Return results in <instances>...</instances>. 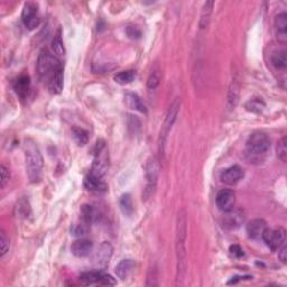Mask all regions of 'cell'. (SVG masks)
Instances as JSON below:
<instances>
[{"instance_id":"7","label":"cell","mask_w":287,"mask_h":287,"mask_svg":"<svg viewBox=\"0 0 287 287\" xmlns=\"http://www.w3.org/2000/svg\"><path fill=\"white\" fill-rule=\"evenodd\" d=\"M161 170V163L156 156H152L147 161L146 164V178L147 185L143 193V200L147 201L154 195L155 190H156L158 175Z\"/></svg>"},{"instance_id":"21","label":"cell","mask_w":287,"mask_h":287,"mask_svg":"<svg viewBox=\"0 0 287 287\" xmlns=\"http://www.w3.org/2000/svg\"><path fill=\"white\" fill-rule=\"evenodd\" d=\"M80 212H81V219H82L83 222L87 223L88 226L89 224L96 222L100 218L99 211L91 204H83L82 207H81Z\"/></svg>"},{"instance_id":"42","label":"cell","mask_w":287,"mask_h":287,"mask_svg":"<svg viewBox=\"0 0 287 287\" xmlns=\"http://www.w3.org/2000/svg\"><path fill=\"white\" fill-rule=\"evenodd\" d=\"M245 277H247V276H236V278H245ZM237 282H238V279H234V278H232L230 282H228V284H232V283H234V284H235V283H237Z\"/></svg>"},{"instance_id":"32","label":"cell","mask_w":287,"mask_h":287,"mask_svg":"<svg viewBox=\"0 0 287 287\" xmlns=\"http://www.w3.org/2000/svg\"><path fill=\"white\" fill-rule=\"evenodd\" d=\"M161 80H162V73H161V70H154V71L150 73V75L148 77V81H147V87L148 89H156L158 85L161 83Z\"/></svg>"},{"instance_id":"3","label":"cell","mask_w":287,"mask_h":287,"mask_svg":"<svg viewBox=\"0 0 287 287\" xmlns=\"http://www.w3.org/2000/svg\"><path fill=\"white\" fill-rule=\"evenodd\" d=\"M23 147L25 153L27 175L32 183H36L41 180L43 165H44L41 150L32 138H26Z\"/></svg>"},{"instance_id":"17","label":"cell","mask_w":287,"mask_h":287,"mask_svg":"<svg viewBox=\"0 0 287 287\" xmlns=\"http://www.w3.org/2000/svg\"><path fill=\"white\" fill-rule=\"evenodd\" d=\"M14 89L18 98L24 101L27 99L30 89V79L28 75H21L18 79L14 82Z\"/></svg>"},{"instance_id":"12","label":"cell","mask_w":287,"mask_h":287,"mask_svg":"<svg viewBox=\"0 0 287 287\" xmlns=\"http://www.w3.org/2000/svg\"><path fill=\"white\" fill-rule=\"evenodd\" d=\"M245 177V170L240 165H232L221 174V182L226 185H236Z\"/></svg>"},{"instance_id":"39","label":"cell","mask_w":287,"mask_h":287,"mask_svg":"<svg viewBox=\"0 0 287 287\" xmlns=\"http://www.w3.org/2000/svg\"><path fill=\"white\" fill-rule=\"evenodd\" d=\"M127 34H128V36H129L130 38H133V40H137V38L142 36L141 29H139L138 27H136V26H128Z\"/></svg>"},{"instance_id":"11","label":"cell","mask_w":287,"mask_h":287,"mask_svg":"<svg viewBox=\"0 0 287 287\" xmlns=\"http://www.w3.org/2000/svg\"><path fill=\"white\" fill-rule=\"evenodd\" d=\"M223 218H222V224L223 228L228 229V230H237L241 227V224L245 221V215L240 210H235L231 209L227 212H223Z\"/></svg>"},{"instance_id":"27","label":"cell","mask_w":287,"mask_h":287,"mask_svg":"<svg viewBox=\"0 0 287 287\" xmlns=\"http://www.w3.org/2000/svg\"><path fill=\"white\" fill-rule=\"evenodd\" d=\"M136 77H137V74H136V71H134V70H126V71H121V72L117 73V74L115 75L114 80L118 84L126 85V84H129L131 82H134Z\"/></svg>"},{"instance_id":"22","label":"cell","mask_w":287,"mask_h":287,"mask_svg":"<svg viewBox=\"0 0 287 287\" xmlns=\"http://www.w3.org/2000/svg\"><path fill=\"white\" fill-rule=\"evenodd\" d=\"M125 103L130 109H135L143 114H147V108L145 104L143 103L142 99L133 92H127L125 95Z\"/></svg>"},{"instance_id":"41","label":"cell","mask_w":287,"mask_h":287,"mask_svg":"<svg viewBox=\"0 0 287 287\" xmlns=\"http://www.w3.org/2000/svg\"><path fill=\"white\" fill-rule=\"evenodd\" d=\"M230 253L234 256H236V257H242V256L245 255L243 254L242 248L238 245H232L230 247Z\"/></svg>"},{"instance_id":"20","label":"cell","mask_w":287,"mask_h":287,"mask_svg":"<svg viewBox=\"0 0 287 287\" xmlns=\"http://www.w3.org/2000/svg\"><path fill=\"white\" fill-rule=\"evenodd\" d=\"M84 186L89 191L96 193H103L108 190V185L106 184V182L102 181V178L96 177L91 175V174H89L84 178Z\"/></svg>"},{"instance_id":"6","label":"cell","mask_w":287,"mask_h":287,"mask_svg":"<svg viewBox=\"0 0 287 287\" xmlns=\"http://www.w3.org/2000/svg\"><path fill=\"white\" fill-rule=\"evenodd\" d=\"M180 107H181V99L176 98L169 106L167 114H166L164 123H163L162 129H161L160 142H158V149H160V154L162 155V156L165 153L166 141H167V137L170 133V130H172L174 123H175L176 121L178 111H180Z\"/></svg>"},{"instance_id":"8","label":"cell","mask_w":287,"mask_h":287,"mask_svg":"<svg viewBox=\"0 0 287 287\" xmlns=\"http://www.w3.org/2000/svg\"><path fill=\"white\" fill-rule=\"evenodd\" d=\"M80 282L83 285H93V284H101V285H116L115 278L110 276L109 274H106L102 270H91L85 271L81 274Z\"/></svg>"},{"instance_id":"29","label":"cell","mask_w":287,"mask_h":287,"mask_svg":"<svg viewBox=\"0 0 287 287\" xmlns=\"http://www.w3.org/2000/svg\"><path fill=\"white\" fill-rule=\"evenodd\" d=\"M52 48L53 52L55 53V55L57 56H62L64 55V44H63V40H62V33L61 30L56 33L55 36L53 38L52 42Z\"/></svg>"},{"instance_id":"19","label":"cell","mask_w":287,"mask_h":287,"mask_svg":"<svg viewBox=\"0 0 287 287\" xmlns=\"http://www.w3.org/2000/svg\"><path fill=\"white\" fill-rule=\"evenodd\" d=\"M275 30L279 42L286 43L287 41V15L286 13H281L275 17L274 22Z\"/></svg>"},{"instance_id":"2","label":"cell","mask_w":287,"mask_h":287,"mask_svg":"<svg viewBox=\"0 0 287 287\" xmlns=\"http://www.w3.org/2000/svg\"><path fill=\"white\" fill-rule=\"evenodd\" d=\"M270 149V138L263 131H255L246 142V157L250 163L259 164L265 161Z\"/></svg>"},{"instance_id":"4","label":"cell","mask_w":287,"mask_h":287,"mask_svg":"<svg viewBox=\"0 0 287 287\" xmlns=\"http://www.w3.org/2000/svg\"><path fill=\"white\" fill-rule=\"evenodd\" d=\"M61 65V62L55 55H53L48 49L43 48L37 59L38 76L42 81L48 84Z\"/></svg>"},{"instance_id":"31","label":"cell","mask_w":287,"mask_h":287,"mask_svg":"<svg viewBox=\"0 0 287 287\" xmlns=\"http://www.w3.org/2000/svg\"><path fill=\"white\" fill-rule=\"evenodd\" d=\"M277 157L281 160L283 163L287 161V137L284 136L279 139L277 143Z\"/></svg>"},{"instance_id":"23","label":"cell","mask_w":287,"mask_h":287,"mask_svg":"<svg viewBox=\"0 0 287 287\" xmlns=\"http://www.w3.org/2000/svg\"><path fill=\"white\" fill-rule=\"evenodd\" d=\"M63 80H64V69L63 65H61V68L57 70L55 74L52 77V80L48 82V89L52 93H60L63 90Z\"/></svg>"},{"instance_id":"9","label":"cell","mask_w":287,"mask_h":287,"mask_svg":"<svg viewBox=\"0 0 287 287\" xmlns=\"http://www.w3.org/2000/svg\"><path fill=\"white\" fill-rule=\"evenodd\" d=\"M286 238V231L284 228L278 227L275 229L266 228V230L263 231L262 236V239L266 242V245L268 246L271 250L276 251L283 243L285 242Z\"/></svg>"},{"instance_id":"10","label":"cell","mask_w":287,"mask_h":287,"mask_svg":"<svg viewBox=\"0 0 287 287\" xmlns=\"http://www.w3.org/2000/svg\"><path fill=\"white\" fill-rule=\"evenodd\" d=\"M22 21L27 28L33 30L40 25L37 5L34 2H26L22 11Z\"/></svg>"},{"instance_id":"36","label":"cell","mask_w":287,"mask_h":287,"mask_svg":"<svg viewBox=\"0 0 287 287\" xmlns=\"http://www.w3.org/2000/svg\"><path fill=\"white\" fill-rule=\"evenodd\" d=\"M16 208H17V210H18L19 216H24V218H27V216H28V215L30 213L29 204L25 200H22L21 202H19L17 204Z\"/></svg>"},{"instance_id":"34","label":"cell","mask_w":287,"mask_h":287,"mask_svg":"<svg viewBox=\"0 0 287 287\" xmlns=\"http://www.w3.org/2000/svg\"><path fill=\"white\" fill-rule=\"evenodd\" d=\"M9 250V239L7 237L6 232L1 230L0 231V256L3 257Z\"/></svg>"},{"instance_id":"40","label":"cell","mask_w":287,"mask_h":287,"mask_svg":"<svg viewBox=\"0 0 287 287\" xmlns=\"http://www.w3.org/2000/svg\"><path fill=\"white\" fill-rule=\"evenodd\" d=\"M278 258L283 263H286L287 261V246L285 245V242L278 248Z\"/></svg>"},{"instance_id":"24","label":"cell","mask_w":287,"mask_h":287,"mask_svg":"<svg viewBox=\"0 0 287 287\" xmlns=\"http://www.w3.org/2000/svg\"><path fill=\"white\" fill-rule=\"evenodd\" d=\"M239 92H240V85L237 77H234L231 80L230 88H229L228 92V107L229 109H235L237 103L239 101Z\"/></svg>"},{"instance_id":"13","label":"cell","mask_w":287,"mask_h":287,"mask_svg":"<svg viewBox=\"0 0 287 287\" xmlns=\"http://www.w3.org/2000/svg\"><path fill=\"white\" fill-rule=\"evenodd\" d=\"M235 200V192L229 189H223L219 191L218 194H216L215 203L220 211L227 212L229 210H231V209H234Z\"/></svg>"},{"instance_id":"30","label":"cell","mask_w":287,"mask_h":287,"mask_svg":"<svg viewBox=\"0 0 287 287\" xmlns=\"http://www.w3.org/2000/svg\"><path fill=\"white\" fill-rule=\"evenodd\" d=\"M72 134L79 146H84L85 144H88L89 142L88 131H85L84 129H82V128H76V127L72 128Z\"/></svg>"},{"instance_id":"38","label":"cell","mask_w":287,"mask_h":287,"mask_svg":"<svg viewBox=\"0 0 287 287\" xmlns=\"http://www.w3.org/2000/svg\"><path fill=\"white\" fill-rule=\"evenodd\" d=\"M157 269L155 268H150V270L148 271V275H147V283L146 285L147 286H156L158 283H157Z\"/></svg>"},{"instance_id":"28","label":"cell","mask_w":287,"mask_h":287,"mask_svg":"<svg viewBox=\"0 0 287 287\" xmlns=\"http://www.w3.org/2000/svg\"><path fill=\"white\" fill-rule=\"evenodd\" d=\"M119 205L123 215L127 216L133 215L134 213V204L133 200H131V196L129 194H123L119 200Z\"/></svg>"},{"instance_id":"5","label":"cell","mask_w":287,"mask_h":287,"mask_svg":"<svg viewBox=\"0 0 287 287\" xmlns=\"http://www.w3.org/2000/svg\"><path fill=\"white\" fill-rule=\"evenodd\" d=\"M109 168V150L103 139L96 142L95 147V157H93L90 173L91 175L102 178Z\"/></svg>"},{"instance_id":"14","label":"cell","mask_w":287,"mask_h":287,"mask_svg":"<svg viewBox=\"0 0 287 287\" xmlns=\"http://www.w3.org/2000/svg\"><path fill=\"white\" fill-rule=\"evenodd\" d=\"M112 251H114V248H112L110 242L103 241L101 243L98 253L95 256V263L99 268L104 269L109 265V262L112 257Z\"/></svg>"},{"instance_id":"25","label":"cell","mask_w":287,"mask_h":287,"mask_svg":"<svg viewBox=\"0 0 287 287\" xmlns=\"http://www.w3.org/2000/svg\"><path fill=\"white\" fill-rule=\"evenodd\" d=\"M213 6H215V2H213V1L204 2L203 8H202V13H201L200 22H199V26H200L201 29L207 28V27L209 26V24H210Z\"/></svg>"},{"instance_id":"1","label":"cell","mask_w":287,"mask_h":287,"mask_svg":"<svg viewBox=\"0 0 287 287\" xmlns=\"http://www.w3.org/2000/svg\"><path fill=\"white\" fill-rule=\"evenodd\" d=\"M186 211L181 209L176 219V284L183 283L186 274V234H188Z\"/></svg>"},{"instance_id":"15","label":"cell","mask_w":287,"mask_h":287,"mask_svg":"<svg viewBox=\"0 0 287 287\" xmlns=\"http://www.w3.org/2000/svg\"><path fill=\"white\" fill-rule=\"evenodd\" d=\"M93 248V243L89 239H79L72 243L71 251L76 257H87L90 255Z\"/></svg>"},{"instance_id":"33","label":"cell","mask_w":287,"mask_h":287,"mask_svg":"<svg viewBox=\"0 0 287 287\" xmlns=\"http://www.w3.org/2000/svg\"><path fill=\"white\" fill-rule=\"evenodd\" d=\"M263 108H265V103L259 99L250 100V101L246 104V109L248 111L255 112V114H261L263 110Z\"/></svg>"},{"instance_id":"35","label":"cell","mask_w":287,"mask_h":287,"mask_svg":"<svg viewBox=\"0 0 287 287\" xmlns=\"http://www.w3.org/2000/svg\"><path fill=\"white\" fill-rule=\"evenodd\" d=\"M9 177H10V174H9L8 168H7L3 164H1V166H0V188L1 189L5 188L6 184L8 183Z\"/></svg>"},{"instance_id":"16","label":"cell","mask_w":287,"mask_h":287,"mask_svg":"<svg viewBox=\"0 0 287 287\" xmlns=\"http://www.w3.org/2000/svg\"><path fill=\"white\" fill-rule=\"evenodd\" d=\"M267 223L263 219H254L247 224V234L251 239H262L263 231L266 230Z\"/></svg>"},{"instance_id":"26","label":"cell","mask_w":287,"mask_h":287,"mask_svg":"<svg viewBox=\"0 0 287 287\" xmlns=\"http://www.w3.org/2000/svg\"><path fill=\"white\" fill-rule=\"evenodd\" d=\"M271 64L277 70H285L287 67V53L285 49L274 52L270 57Z\"/></svg>"},{"instance_id":"18","label":"cell","mask_w":287,"mask_h":287,"mask_svg":"<svg viewBox=\"0 0 287 287\" xmlns=\"http://www.w3.org/2000/svg\"><path fill=\"white\" fill-rule=\"evenodd\" d=\"M136 263L133 259H123V261L120 262L115 268V273L117 275V277L121 279V281H126L127 278L133 274L135 269Z\"/></svg>"},{"instance_id":"37","label":"cell","mask_w":287,"mask_h":287,"mask_svg":"<svg viewBox=\"0 0 287 287\" xmlns=\"http://www.w3.org/2000/svg\"><path fill=\"white\" fill-rule=\"evenodd\" d=\"M71 232L74 236H84L88 232V224L84 223L83 221L80 224H74L71 229Z\"/></svg>"}]
</instances>
